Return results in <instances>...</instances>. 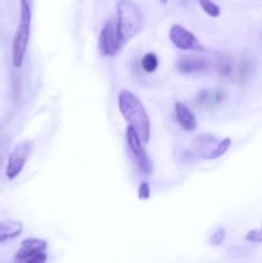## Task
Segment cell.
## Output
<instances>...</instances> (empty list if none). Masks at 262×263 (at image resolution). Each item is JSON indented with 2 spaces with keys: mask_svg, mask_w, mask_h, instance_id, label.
Wrapping results in <instances>:
<instances>
[{
  "mask_svg": "<svg viewBox=\"0 0 262 263\" xmlns=\"http://www.w3.org/2000/svg\"><path fill=\"white\" fill-rule=\"evenodd\" d=\"M118 108L121 115L138 133L143 143H148L151 138V121L140 99L134 92L122 90L118 95Z\"/></svg>",
  "mask_w": 262,
  "mask_h": 263,
  "instance_id": "6da1fadb",
  "label": "cell"
},
{
  "mask_svg": "<svg viewBox=\"0 0 262 263\" xmlns=\"http://www.w3.org/2000/svg\"><path fill=\"white\" fill-rule=\"evenodd\" d=\"M117 33L123 45L135 37L144 26V18L138 5L131 0H120L117 3V18H116Z\"/></svg>",
  "mask_w": 262,
  "mask_h": 263,
  "instance_id": "7a4b0ae2",
  "label": "cell"
},
{
  "mask_svg": "<svg viewBox=\"0 0 262 263\" xmlns=\"http://www.w3.org/2000/svg\"><path fill=\"white\" fill-rule=\"evenodd\" d=\"M31 21H32V0H20V22L12 46V62L15 68H20L25 59L28 41H30Z\"/></svg>",
  "mask_w": 262,
  "mask_h": 263,
  "instance_id": "3957f363",
  "label": "cell"
},
{
  "mask_svg": "<svg viewBox=\"0 0 262 263\" xmlns=\"http://www.w3.org/2000/svg\"><path fill=\"white\" fill-rule=\"evenodd\" d=\"M126 141H127L134 163L138 167L139 171L143 175H151L153 171V163L144 149L143 140L130 125L127 126V130H126Z\"/></svg>",
  "mask_w": 262,
  "mask_h": 263,
  "instance_id": "277c9868",
  "label": "cell"
},
{
  "mask_svg": "<svg viewBox=\"0 0 262 263\" xmlns=\"http://www.w3.org/2000/svg\"><path fill=\"white\" fill-rule=\"evenodd\" d=\"M123 43L117 33L115 18L107 21L99 35V50L104 57H115L122 50Z\"/></svg>",
  "mask_w": 262,
  "mask_h": 263,
  "instance_id": "5b68a950",
  "label": "cell"
},
{
  "mask_svg": "<svg viewBox=\"0 0 262 263\" xmlns=\"http://www.w3.org/2000/svg\"><path fill=\"white\" fill-rule=\"evenodd\" d=\"M46 248H48V243L43 239H26L21 244V248L15 254V259L28 263L45 262L48 259L45 253Z\"/></svg>",
  "mask_w": 262,
  "mask_h": 263,
  "instance_id": "8992f818",
  "label": "cell"
},
{
  "mask_svg": "<svg viewBox=\"0 0 262 263\" xmlns=\"http://www.w3.org/2000/svg\"><path fill=\"white\" fill-rule=\"evenodd\" d=\"M170 40L172 41L175 46L180 50H192V51H203L202 44L199 43L195 35L193 32H190L189 30L184 27V26L179 25H172L170 28Z\"/></svg>",
  "mask_w": 262,
  "mask_h": 263,
  "instance_id": "52a82bcc",
  "label": "cell"
},
{
  "mask_svg": "<svg viewBox=\"0 0 262 263\" xmlns=\"http://www.w3.org/2000/svg\"><path fill=\"white\" fill-rule=\"evenodd\" d=\"M30 141H21V143H18L17 145L14 146L12 153L9 154L7 170H5V174H7L8 179L14 180L15 177L21 174V171H22L23 167H25L28 156H30Z\"/></svg>",
  "mask_w": 262,
  "mask_h": 263,
  "instance_id": "ba28073f",
  "label": "cell"
},
{
  "mask_svg": "<svg viewBox=\"0 0 262 263\" xmlns=\"http://www.w3.org/2000/svg\"><path fill=\"white\" fill-rule=\"evenodd\" d=\"M218 143L217 138L213 135H199L193 140L190 146V154L193 157L203 159H216V149Z\"/></svg>",
  "mask_w": 262,
  "mask_h": 263,
  "instance_id": "9c48e42d",
  "label": "cell"
},
{
  "mask_svg": "<svg viewBox=\"0 0 262 263\" xmlns=\"http://www.w3.org/2000/svg\"><path fill=\"white\" fill-rule=\"evenodd\" d=\"M177 72L184 74H192V73H199V72H205L210 68V62L203 57L192 55V54H186V55L180 57L176 61Z\"/></svg>",
  "mask_w": 262,
  "mask_h": 263,
  "instance_id": "30bf717a",
  "label": "cell"
},
{
  "mask_svg": "<svg viewBox=\"0 0 262 263\" xmlns=\"http://www.w3.org/2000/svg\"><path fill=\"white\" fill-rule=\"evenodd\" d=\"M175 115H176L177 122L180 123L185 131H194L197 128V120L195 115L192 112L186 104L181 102L175 103Z\"/></svg>",
  "mask_w": 262,
  "mask_h": 263,
  "instance_id": "8fae6325",
  "label": "cell"
},
{
  "mask_svg": "<svg viewBox=\"0 0 262 263\" xmlns=\"http://www.w3.org/2000/svg\"><path fill=\"white\" fill-rule=\"evenodd\" d=\"M236 68H238V62L229 54H220L216 61V69L218 74L226 79L236 77Z\"/></svg>",
  "mask_w": 262,
  "mask_h": 263,
  "instance_id": "7c38bea8",
  "label": "cell"
},
{
  "mask_svg": "<svg viewBox=\"0 0 262 263\" xmlns=\"http://www.w3.org/2000/svg\"><path fill=\"white\" fill-rule=\"evenodd\" d=\"M22 230L23 225L20 221H3L0 222V243L17 238Z\"/></svg>",
  "mask_w": 262,
  "mask_h": 263,
  "instance_id": "4fadbf2b",
  "label": "cell"
},
{
  "mask_svg": "<svg viewBox=\"0 0 262 263\" xmlns=\"http://www.w3.org/2000/svg\"><path fill=\"white\" fill-rule=\"evenodd\" d=\"M223 99V95L221 92H215V91H205L200 92V95L198 97V104L202 105H215L216 103H220Z\"/></svg>",
  "mask_w": 262,
  "mask_h": 263,
  "instance_id": "5bb4252c",
  "label": "cell"
},
{
  "mask_svg": "<svg viewBox=\"0 0 262 263\" xmlns=\"http://www.w3.org/2000/svg\"><path fill=\"white\" fill-rule=\"evenodd\" d=\"M141 67H143L144 71L148 72V73H152V72L156 71L157 67H158V58H157L156 54L146 53L145 55L141 58Z\"/></svg>",
  "mask_w": 262,
  "mask_h": 263,
  "instance_id": "9a60e30c",
  "label": "cell"
},
{
  "mask_svg": "<svg viewBox=\"0 0 262 263\" xmlns=\"http://www.w3.org/2000/svg\"><path fill=\"white\" fill-rule=\"evenodd\" d=\"M198 2H199L202 9L204 10V12L207 13L210 17L216 18V17H218V15H220V13H221L220 7H218L216 3H213L212 0H198Z\"/></svg>",
  "mask_w": 262,
  "mask_h": 263,
  "instance_id": "2e32d148",
  "label": "cell"
},
{
  "mask_svg": "<svg viewBox=\"0 0 262 263\" xmlns=\"http://www.w3.org/2000/svg\"><path fill=\"white\" fill-rule=\"evenodd\" d=\"M223 239H225V230H222V229H218V230L215 231V233H213V235L211 236L210 241H211V244H213V246H220V244L223 241Z\"/></svg>",
  "mask_w": 262,
  "mask_h": 263,
  "instance_id": "e0dca14e",
  "label": "cell"
},
{
  "mask_svg": "<svg viewBox=\"0 0 262 263\" xmlns=\"http://www.w3.org/2000/svg\"><path fill=\"white\" fill-rule=\"evenodd\" d=\"M151 197V187H149L148 182H143L139 187V198L141 200H146Z\"/></svg>",
  "mask_w": 262,
  "mask_h": 263,
  "instance_id": "ac0fdd59",
  "label": "cell"
},
{
  "mask_svg": "<svg viewBox=\"0 0 262 263\" xmlns=\"http://www.w3.org/2000/svg\"><path fill=\"white\" fill-rule=\"evenodd\" d=\"M247 240L254 241V243H258V241H262V233L261 231H251V233L247 235Z\"/></svg>",
  "mask_w": 262,
  "mask_h": 263,
  "instance_id": "d6986e66",
  "label": "cell"
},
{
  "mask_svg": "<svg viewBox=\"0 0 262 263\" xmlns=\"http://www.w3.org/2000/svg\"><path fill=\"white\" fill-rule=\"evenodd\" d=\"M159 2H161L162 4H167V2H169V0H159Z\"/></svg>",
  "mask_w": 262,
  "mask_h": 263,
  "instance_id": "ffe728a7",
  "label": "cell"
}]
</instances>
